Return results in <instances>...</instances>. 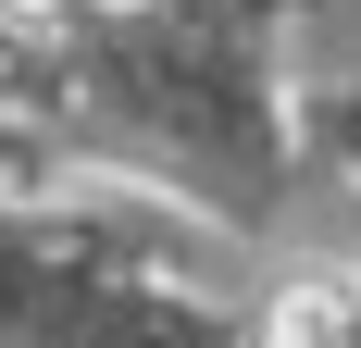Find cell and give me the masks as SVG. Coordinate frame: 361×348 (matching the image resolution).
<instances>
[{
  "mask_svg": "<svg viewBox=\"0 0 361 348\" xmlns=\"http://www.w3.org/2000/svg\"><path fill=\"white\" fill-rule=\"evenodd\" d=\"M262 348H361V274H299L262 323Z\"/></svg>",
  "mask_w": 361,
  "mask_h": 348,
  "instance_id": "1",
  "label": "cell"
},
{
  "mask_svg": "<svg viewBox=\"0 0 361 348\" xmlns=\"http://www.w3.org/2000/svg\"><path fill=\"white\" fill-rule=\"evenodd\" d=\"M13 13H63V0H13Z\"/></svg>",
  "mask_w": 361,
  "mask_h": 348,
  "instance_id": "2",
  "label": "cell"
}]
</instances>
